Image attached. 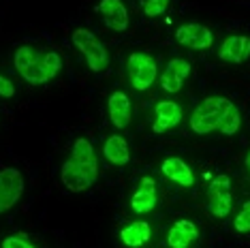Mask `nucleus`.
I'll return each mask as SVG.
<instances>
[{"label": "nucleus", "mask_w": 250, "mask_h": 248, "mask_svg": "<svg viewBox=\"0 0 250 248\" xmlns=\"http://www.w3.org/2000/svg\"><path fill=\"white\" fill-rule=\"evenodd\" d=\"M188 126L195 135L220 133L227 135V137H233L242 128V114L231 99L206 97L192 109L188 118Z\"/></svg>", "instance_id": "obj_1"}, {"label": "nucleus", "mask_w": 250, "mask_h": 248, "mask_svg": "<svg viewBox=\"0 0 250 248\" xmlns=\"http://www.w3.org/2000/svg\"><path fill=\"white\" fill-rule=\"evenodd\" d=\"M99 180V156L88 137H77L60 167V182L69 193H86Z\"/></svg>", "instance_id": "obj_2"}, {"label": "nucleus", "mask_w": 250, "mask_h": 248, "mask_svg": "<svg viewBox=\"0 0 250 248\" xmlns=\"http://www.w3.org/2000/svg\"><path fill=\"white\" fill-rule=\"evenodd\" d=\"M13 66L30 86H45L62 71L64 60L60 52L43 45H20L13 52Z\"/></svg>", "instance_id": "obj_3"}, {"label": "nucleus", "mask_w": 250, "mask_h": 248, "mask_svg": "<svg viewBox=\"0 0 250 248\" xmlns=\"http://www.w3.org/2000/svg\"><path fill=\"white\" fill-rule=\"evenodd\" d=\"M126 77L135 92H147L158 80V62L147 52H130L126 56Z\"/></svg>", "instance_id": "obj_4"}, {"label": "nucleus", "mask_w": 250, "mask_h": 248, "mask_svg": "<svg viewBox=\"0 0 250 248\" xmlns=\"http://www.w3.org/2000/svg\"><path fill=\"white\" fill-rule=\"evenodd\" d=\"M71 41L79 49V54L83 56L88 69L92 73H103L107 66H109L107 47L92 30H88V28H75L71 35Z\"/></svg>", "instance_id": "obj_5"}, {"label": "nucleus", "mask_w": 250, "mask_h": 248, "mask_svg": "<svg viewBox=\"0 0 250 248\" xmlns=\"http://www.w3.org/2000/svg\"><path fill=\"white\" fill-rule=\"evenodd\" d=\"M206 207L214 218L223 221L233 210V184L227 173H218L209 180L206 190Z\"/></svg>", "instance_id": "obj_6"}, {"label": "nucleus", "mask_w": 250, "mask_h": 248, "mask_svg": "<svg viewBox=\"0 0 250 248\" xmlns=\"http://www.w3.org/2000/svg\"><path fill=\"white\" fill-rule=\"evenodd\" d=\"M182 122H184V107H182L180 101L163 99L152 109L150 131L154 135H165V133L175 131Z\"/></svg>", "instance_id": "obj_7"}, {"label": "nucleus", "mask_w": 250, "mask_h": 248, "mask_svg": "<svg viewBox=\"0 0 250 248\" xmlns=\"http://www.w3.org/2000/svg\"><path fill=\"white\" fill-rule=\"evenodd\" d=\"M173 37L182 47L192 49V52H206V49H209L214 45V32L206 24H199V21L180 24L175 28Z\"/></svg>", "instance_id": "obj_8"}, {"label": "nucleus", "mask_w": 250, "mask_h": 248, "mask_svg": "<svg viewBox=\"0 0 250 248\" xmlns=\"http://www.w3.org/2000/svg\"><path fill=\"white\" fill-rule=\"evenodd\" d=\"M24 190H26V182L18 167L0 169V210H2V214L18 206Z\"/></svg>", "instance_id": "obj_9"}, {"label": "nucleus", "mask_w": 250, "mask_h": 248, "mask_svg": "<svg viewBox=\"0 0 250 248\" xmlns=\"http://www.w3.org/2000/svg\"><path fill=\"white\" fill-rule=\"evenodd\" d=\"M158 206V184L152 176H141L137 186L130 193L128 207L133 214H150Z\"/></svg>", "instance_id": "obj_10"}, {"label": "nucleus", "mask_w": 250, "mask_h": 248, "mask_svg": "<svg viewBox=\"0 0 250 248\" xmlns=\"http://www.w3.org/2000/svg\"><path fill=\"white\" fill-rule=\"evenodd\" d=\"M192 73V64L186 58H171L165 64V71L158 75V82H161V88L165 90L167 94H178L182 92V88H184V83L188 82Z\"/></svg>", "instance_id": "obj_11"}, {"label": "nucleus", "mask_w": 250, "mask_h": 248, "mask_svg": "<svg viewBox=\"0 0 250 248\" xmlns=\"http://www.w3.org/2000/svg\"><path fill=\"white\" fill-rule=\"evenodd\" d=\"M96 13L103 18L105 26L113 32H124L130 26V13L124 0H99Z\"/></svg>", "instance_id": "obj_12"}, {"label": "nucleus", "mask_w": 250, "mask_h": 248, "mask_svg": "<svg viewBox=\"0 0 250 248\" xmlns=\"http://www.w3.org/2000/svg\"><path fill=\"white\" fill-rule=\"evenodd\" d=\"M161 173L167 182L180 186V188L195 186V171L188 165V161H184L182 156H165L161 163Z\"/></svg>", "instance_id": "obj_13"}, {"label": "nucleus", "mask_w": 250, "mask_h": 248, "mask_svg": "<svg viewBox=\"0 0 250 248\" xmlns=\"http://www.w3.org/2000/svg\"><path fill=\"white\" fill-rule=\"evenodd\" d=\"M220 62L225 64H244L250 58V37L248 35H229L223 39L218 52Z\"/></svg>", "instance_id": "obj_14"}, {"label": "nucleus", "mask_w": 250, "mask_h": 248, "mask_svg": "<svg viewBox=\"0 0 250 248\" xmlns=\"http://www.w3.org/2000/svg\"><path fill=\"white\" fill-rule=\"evenodd\" d=\"M107 116H109V122L118 131L128 128L130 120H133V103H130L128 94L124 90H116V92L109 94V99H107Z\"/></svg>", "instance_id": "obj_15"}, {"label": "nucleus", "mask_w": 250, "mask_h": 248, "mask_svg": "<svg viewBox=\"0 0 250 248\" xmlns=\"http://www.w3.org/2000/svg\"><path fill=\"white\" fill-rule=\"evenodd\" d=\"M199 240V227L188 218H178L169 225L167 231V246L169 248H192Z\"/></svg>", "instance_id": "obj_16"}, {"label": "nucleus", "mask_w": 250, "mask_h": 248, "mask_svg": "<svg viewBox=\"0 0 250 248\" xmlns=\"http://www.w3.org/2000/svg\"><path fill=\"white\" fill-rule=\"evenodd\" d=\"M118 238L126 248H144L152 240V225L147 221H128L118 229Z\"/></svg>", "instance_id": "obj_17"}, {"label": "nucleus", "mask_w": 250, "mask_h": 248, "mask_svg": "<svg viewBox=\"0 0 250 248\" xmlns=\"http://www.w3.org/2000/svg\"><path fill=\"white\" fill-rule=\"evenodd\" d=\"M103 156L105 161L113 167H124L130 163V148H128V142L122 137L120 133H113L105 139L103 144Z\"/></svg>", "instance_id": "obj_18"}, {"label": "nucleus", "mask_w": 250, "mask_h": 248, "mask_svg": "<svg viewBox=\"0 0 250 248\" xmlns=\"http://www.w3.org/2000/svg\"><path fill=\"white\" fill-rule=\"evenodd\" d=\"M231 227H233L235 233H240V235L250 233V199H246L240 207H237L235 216H233Z\"/></svg>", "instance_id": "obj_19"}, {"label": "nucleus", "mask_w": 250, "mask_h": 248, "mask_svg": "<svg viewBox=\"0 0 250 248\" xmlns=\"http://www.w3.org/2000/svg\"><path fill=\"white\" fill-rule=\"evenodd\" d=\"M169 4H171V0H141V11H144L146 18L154 20L167 13Z\"/></svg>", "instance_id": "obj_20"}, {"label": "nucleus", "mask_w": 250, "mask_h": 248, "mask_svg": "<svg viewBox=\"0 0 250 248\" xmlns=\"http://www.w3.org/2000/svg\"><path fill=\"white\" fill-rule=\"evenodd\" d=\"M0 248H37V246L32 244L26 233H11L7 238H2Z\"/></svg>", "instance_id": "obj_21"}, {"label": "nucleus", "mask_w": 250, "mask_h": 248, "mask_svg": "<svg viewBox=\"0 0 250 248\" xmlns=\"http://www.w3.org/2000/svg\"><path fill=\"white\" fill-rule=\"evenodd\" d=\"M15 92H18L15 83L11 82L7 75H2V73H0V99H13Z\"/></svg>", "instance_id": "obj_22"}, {"label": "nucleus", "mask_w": 250, "mask_h": 248, "mask_svg": "<svg viewBox=\"0 0 250 248\" xmlns=\"http://www.w3.org/2000/svg\"><path fill=\"white\" fill-rule=\"evenodd\" d=\"M244 169H246V173L250 176V150L246 152V156H244Z\"/></svg>", "instance_id": "obj_23"}, {"label": "nucleus", "mask_w": 250, "mask_h": 248, "mask_svg": "<svg viewBox=\"0 0 250 248\" xmlns=\"http://www.w3.org/2000/svg\"><path fill=\"white\" fill-rule=\"evenodd\" d=\"M0 214H2V210H0Z\"/></svg>", "instance_id": "obj_24"}]
</instances>
